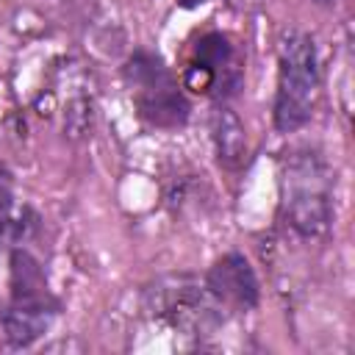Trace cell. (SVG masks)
<instances>
[{"mask_svg":"<svg viewBox=\"0 0 355 355\" xmlns=\"http://www.w3.org/2000/svg\"><path fill=\"white\" fill-rule=\"evenodd\" d=\"M319 75H316V50L311 36L288 33L280 47V75L275 97V125L288 133L308 122L316 103Z\"/></svg>","mask_w":355,"mask_h":355,"instance_id":"obj_1","label":"cell"},{"mask_svg":"<svg viewBox=\"0 0 355 355\" xmlns=\"http://www.w3.org/2000/svg\"><path fill=\"white\" fill-rule=\"evenodd\" d=\"M291 189H288V219L302 236H319L330 225V200L322 183V172L313 164H302L291 169Z\"/></svg>","mask_w":355,"mask_h":355,"instance_id":"obj_2","label":"cell"},{"mask_svg":"<svg viewBox=\"0 0 355 355\" xmlns=\"http://www.w3.org/2000/svg\"><path fill=\"white\" fill-rule=\"evenodd\" d=\"M133 75H136V86H139V108L141 114L155 122V125H180L189 114L186 100L180 97V92L169 83V78L161 72L158 61L139 67V61H130Z\"/></svg>","mask_w":355,"mask_h":355,"instance_id":"obj_3","label":"cell"},{"mask_svg":"<svg viewBox=\"0 0 355 355\" xmlns=\"http://www.w3.org/2000/svg\"><path fill=\"white\" fill-rule=\"evenodd\" d=\"M208 294L219 302H230L239 308H252L258 300V280L244 255L230 252L214 263L208 272Z\"/></svg>","mask_w":355,"mask_h":355,"instance_id":"obj_4","label":"cell"},{"mask_svg":"<svg viewBox=\"0 0 355 355\" xmlns=\"http://www.w3.org/2000/svg\"><path fill=\"white\" fill-rule=\"evenodd\" d=\"M50 324V311L44 308V300H19L6 313V333L8 341L22 347L39 338Z\"/></svg>","mask_w":355,"mask_h":355,"instance_id":"obj_5","label":"cell"},{"mask_svg":"<svg viewBox=\"0 0 355 355\" xmlns=\"http://www.w3.org/2000/svg\"><path fill=\"white\" fill-rule=\"evenodd\" d=\"M214 139H216V150H219L222 161L236 164V161L244 158V153H247L244 128H241V122L227 108H219L214 114Z\"/></svg>","mask_w":355,"mask_h":355,"instance_id":"obj_6","label":"cell"},{"mask_svg":"<svg viewBox=\"0 0 355 355\" xmlns=\"http://www.w3.org/2000/svg\"><path fill=\"white\" fill-rule=\"evenodd\" d=\"M11 214H14L11 191H8V186H6V183H0V236H6L11 227H17Z\"/></svg>","mask_w":355,"mask_h":355,"instance_id":"obj_7","label":"cell"},{"mask_svg":"<svg viewBox=\"0 0 355 355\" xmlns=\"http://www.w3.org/2000/svg\"><path fill=\"white\" fill-rule=\"evenodd\" d=\"M180 6H186V8H194V6H200V3H205V0H178Z\"/></svg>","mask_w":355,"mask_h":355,"instance_id":"obj_8","label":"cell"},{"mask_svg":"<svg viewBox=\"0 0 355 355\" xmlns=\"http://www.w3.org/2000/svg\"><path fill=\"white\" fill-rule=\"evenodd\" d=\"M316 3H330V0H316Z\"/></svg>","mask_w":355,"mask_h":355,"instance_id":"obj_9","label":"cell"}]
</instances>
